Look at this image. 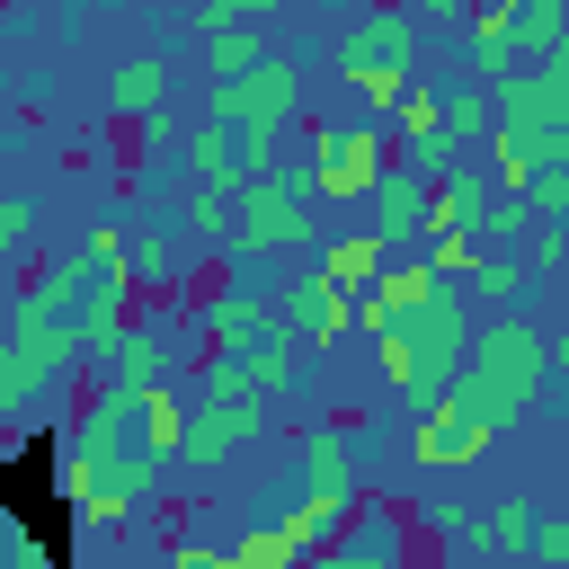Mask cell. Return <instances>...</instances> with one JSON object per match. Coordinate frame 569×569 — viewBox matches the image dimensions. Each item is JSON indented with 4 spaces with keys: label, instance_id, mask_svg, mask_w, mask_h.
<instances>
[{
    "label": "cell",
    "instance_id": "1",
    "mask_svg": "<svg viewBox=\"0 0 569 569\" xmlns=\"http://www.w3.org/2000/svg\"><path fill=\"white\" fill-rule=\"evenodd\" d=\"M551 338L525 320V311H489L480 329H471V347H462V365H453V400L498 436V427H516L533 400H542V382H551Z\"/></svg>",
    "mask_w": 569,
    "mask_h": 569
},
{
    "label": "cell",
    "instance_id": "2",
    "mask_svg": "<svg viewBox=\"0 0 569 569\" xmlns=\"http://www.w3.org/2000/svg\"><path fill=\"white\" fill-rule=\"evenodd\" d=\"M222 249H231L240 267H276V258L320 249V222H311V178H302V169H284V160L249 169V178L231 187V231H222Z\"/></svg>",
    "mask_w": 569,
    "mask_h": 569
},
{
    "label": "cell",
    "instance_id": "3",
    "mask_svg": "<svg viewBox=\"0 0 569 569\" xmlns=\"http://www.w3.org/2000/svg\"><path fill=\"white\" fill-rule=\"evenodd\" d=\"M338 80L356 89V107L382 124L391 107H400V89H418L427 80V36H418V18L400 9V0H382V9H365V18H347V36H338Z\"/></svg>",
    "mask_w": 569,
    "mask_h": 569
},
{
    "label": "cell",
    "instance_id": "4",
    "mask_svg": "<svg viewBox=\"0 0 569 569\" xmlns=\"http://www.w3.org/2000/svg\"><path fill=\"white\" fill-rule=\"evenodd\" d=\"M293 116H302V53H293V44H267L240 80L204 89V124H231V133L249 142V169L276 160V142H284Z\"/></svg>",
    "mask_w": 569,
    "mask_h": 569
},
{
    "label": "cell",
    "instance_id": "5",
    "mask_svg": "<svg viewBox=\"0 0 569 569\" xmlns=\"http://www.w3.org/2000/svg\"><path fill=\"white\" fill-rule=\"evenodd\" d=\"M382 169H391V133L382 124H311V160H302L311 204H356Z\"/></svg>",
    "mask_w": 569,
    "mask_h": 569
},
{
    "label": "cell",
    "instance_id": "6",
    "mask_svg": "<svg viewBox=\"0 0 569 569\" xmlns=\"http://www.w3.org/2000/svg\"><path fill=\"white\" fill-rule=\"evenodd\" d=\"M258 436H267V400H258V391H240V400H187L178 462H187V471H231Z\"/></svg>",
    "mask_w": 569,
    "mask_h": 569
},
{
    "label": "cell",
    "instance_id": "7",
    "mask_svg": "<svg viewBox=\"0 0 569 569\" xmlns=\"http://www.w3.org/2000/svg\"><path fill=\"white\" fill-rule=\"evenodd\" d=\"M151 498H160V462H151L142 445L98 453V462H89V480H80V516H89V525H133Z\"/></svg>",
    "mask_w": 569,
    "mask_h": 569
},
{
    "label": "cell",
    "instance_id": "8",
    "mask_svg": "<svg viewBox=\"0 0 569 569\" xmlns=\"http://www.w3.org/2000/svg\"><path fill=\"white\" fill-rule=\"evenodd\" d=\"M276 302V329L293 338V347H338L347 329H356V293H338L320 267H302L284 293H267Z\"/></svg>",
    "mask_w": 569,
    "mask_h": 569
},
{
    "label": "cell",
    "instance_id": "9",
    "mask_svg": "<svg viewBox=\"0 0 569 569\" xmlns=\"http://www.w3.org/2000/svg\"><path fill=\"white\" fill-rule=\"evenodd\" d=\"M293 453H302V489H293V498H302L311 516L347 525V516H356V445H347L338 427H302Z\"/></svg>",
    "mask_w": 569,
    "mask_h": 569
},
{
    "label": "cell",
    "instance_id": "10",
    "mask_svg": "<svg viewBox=\"0 0 569 569\" xmlns=\"http://www.w3.org/2000/svg\"><path fill=\"white\" fill-rule=\"evenodd\" d=\"M498 124L507 133H569V62H525L498 80Z\"/></svg>",
    "mask_w": 569,
    "mask_h": 569
},
{
    "label": "cell",
    "instance_id": "11",
    "mask_svg": "<svg viewBox=\"0 0 569 569\" xmlns=\"http://www.w3.org/2000/svg\"><path fill=\"white\" fill-rule=\"evenodd\" d=\"M489 445H498V436H489V427H480V418H471L453 391H436V400L418 409V436H409V453H418L427 471H471Z\"/></svg>",
    "mask_w": 569,
    "mask_h": 569
},
{
    "label": "cell",
    "instance_id": "12",
    "mask_svg": "<svg viewBox=\"0 0 569 569\" xmlns=\"http://www.w3.org/2000/svg\"><path fill=\"white\" fill-rule=\"evenodd\" d=\"M302 569H409V533H400V516L391 507H356L347 525H338V542L329 551H311Z\"/></svg>",
    "mask_w": 569,
    "mask_h": 569
},
{
    "label": "cell",
    "instance_id": "13",
    "mask_svg": "<svg viewBox=\"0 0 569 569\" xmlns=\"http://www.w3.org/2000/svg\"><path fill=\"white\" fill-rule=\"evenodd\" d=\"M178 356H187V347H178V329H160V320H124V329H116V347H107L98 365H107V382H116V391H160V382H178Z\"/></svg>",
    "mask_w": 569,
    "mask_h": 569
},
{
    "label": "cell",
    "instance_id": "14",
    "mask_svg": "<svg viewBox=\"0 0 569 569\" xmlns=\"http://www.w3.org/2000/svg\"><path fill=\"white\" fill-rule=\"evenodd\" d=\"M258 338H276L267 284H222V293L204 302V356H249Z\"/></svg>",
    "mask_w": 569,
    "mask_h": 569
},
{
    "label": "cell",
    "instance_id": "15",
    "mask_svg": "<svg viewBox=\"0 0 569 569\" xmlns=\"http://www.w3.org/2000/svg\"><path fill=\"white\" fill-rule=\"evenodd\" d=\"M356 204H365V231H373L382 249H400V240H418V222H427V178H409V169L391 160Z\"/></svg>",
    "mask_w": 569,
    "mask_h": 569
},
{
    "label": "cell",
    "instance_id": "16",
    "mask_svg": "<svg viewBox=\"0 0 569 569\" xmlns=\"http://www.w3.org/2000/svg\"><path fill=\"white\" fill-rule=\"evenodd\" d=\"M178 151H187V178H196L204 196H231V187L249 178V142H240L231 124H196V133H178Z\"/></svg>",
    "mask_w": 569,
    "mask_h": 569
},
{
    "label": "cell",
    "instance_id": "17",
    "mask_svg": "<svg viewBox=\"0 0 569 569\" xmlns=\"http://www.w3.org/2000/svg\"><path fill=\"white\" fill-rule=\"evenodd\" d=\"M178 267H187V240H178V222H160V213L124 222V276H133V293H151V284H178Z\"/></svg>",
    "mask_w": 569,
    "mask_h": 569
},
{
    "label": "cell",
    "instance_id": "18",
    "mask_svg": "<svg viewBox=\"0 0 569 569\" xmlns=\"http://www.w3.org/2000/svg\"><path fill=\"white\" fill-rule=\"evenodd\" d=\"M178 436H187V391L160 382V391H133V418H124V445H142L160 471L178 462Z\"/></svg>",
    "mask_w": 569,
    "mask_h": 569
},
{
    "label": "cell",
    "instance_id": "19",
    "mask_svg": "<svg viewBox=\"0 0 569 569\" xmlns=\"http://www.w3.org/2000/svg\"><path fill=\"white\" fill-rule=\"evenodd\" d=\"M489 204H498V187H489L480 169H462V160H453V169L427 187V222H418V240H427V231H471Z\"/></svg>",
    "mask_w": 569,
    "mask_h": 569
},
{
    "label": "cell",
    "instance_id": "20",
    "mask_svg": "<svg viewBox=\"0 0 569 569\" xmlns=\"http://www.w3.org/2000/svg\"><path fill=\"white\" fill-rule=\"evenodd\" d=\"M169 80H178V71H169V53H124V62H116V80H107V107H116L124 124H142V116H160V107H169Z\"/></svg>",
    "mask_w": 569,
    "mask_h": 569
},
{
    "label": "cell",
    "instance_id": "21",
    "mask_svg": "<svg viewBox=\"0 0 569 569\" xmlns=\"http://www.w3.org/2000/svg\"><path fill=\"white\" fill-rule=\"evenodd\" d=\"M391 258H400V249H382L373 231H338V240H320V249H311V267H320L338 293H365V284H373Z\"/></svg>",
    "mask_w": 569,
    "mask_h": 569
},
{
    "label": "cell",
    "instance_id": "22",
    "mask_svg": "<svg viewBox=\"0 0 569 569\" xmlns=\"http://www.w3.org/2000/svg\"><path fill=\"white\" fill-rule=\"evenodd\" d=\"M427 525H436V551H445V569H471V560H489V525H480V507H462V498H436V507H427Z\"/></svg>",
    "mask_w": 569,
    "mask_h": 569
},
{
    "label": "cell",
    "instance_id": "23",
    "mask_svg": "<svg viewBox=\"0 0 569 569\" xmlns=\"http://www.w3.org/2000/svg\"><path fill=\"white\" fill-rule=\"evenodd\" d=\"M551 160H569V133H507L498 124V196H516L533 169H551Z\"/></svg>",
    "mask_w": 569,
    "mask_h": 569
},
{
    "label": "cell",
    "instance_id": "24",
    "mask_svg": "<svg viewBox=\"0 0 569 569\" xmlns=\"http://www.w3.org/2000/svg\"><path fill=\"white\" fill-rule=\"evenodd\" d=\"M231 365H240V382H249L258 400H267V391H293V382H302V347H293L284 329H276V338H258V347H249V356H231Z\"/></svg>",
    "mask_w": 569,
    "mask_h": 569
},
{
    "label": "cell",
    "instance_id": "25",
    "mask_svg": "<svg viewBox=\"0 0 569 569\" xmlns=\"http://www.w3.org/2000/svg\"><path fill=\"white\" fill-rule=\"evenodd\" d=\"M489 133V89L480 80H462V89H436V142H480Z\"/></svg>",
    "mask_w": 569,
    "mask_h": 569
},
{
    "label": "cell",
    "instance_id": "26",
    "mask_svg": "<svg viewBox=\"0 0 569 569\" xmlns=\"http://www.w3.org/2000/svg\"><path fill=\"white\" fill-rule=\"evenodd\" d=\"M462 293H480L489 311H516V302L533 293V276H525V258H516V249H489V258L462 276Z\"/></svg>",
    "mask_w": 569,
    "mask_h": 569
},
{
    "label": "cell",
    "instance_id": "27",
    "mask_svg": "<svg viewBox=\"0 0 569 569\" xmlns=\"http://www.w3.org/2000/svg\"><path fill=\"white\" fill-rule=\"evenodd\" d=\"M36 240H44V213H36V196L0 187V276H9V267H36Z\"/></svg>",
    "mask_w": 569,
    "mask_h": 569
},
{
    "label": "cell",
    "instance_id": "28",
    "mask_svg": "<svg viewBox=\"0 0 569 569\" xmlns=\"http://www.w3.org/2000/svg\"><path fill=\"white\" fill-rule=\"evenodd\" d=\"M62 373H44L36 356H18V347H0V418H18V409H36L44 391H53Z\"/></svg>",
    "mask_w": 569,
    "mask_h": 569
},
{
    "label": "cell",
    "instance_id": "29",
    "mask_svg": "<svg viewBox=\"0 0 569 569\" xmlns=\"http://www.w3.org/2000/svg\"><path fill=\"white\" fill-rule=\"evenodd\" d=\"M196 44H204V71H213V89H222V80H240V71L267 53V36H258V27H222V36H196Z\"/></svg>",
    "mask_w": 569,
    "mask_h": 569
},
{
    "label": "cell",
    "instance_id": "30",
    "mask_svg": "<svg viewBox=\"0 0 569 569\" xmlns=\"http://www.w3.org/2000/svg\"><path fill=\"white\" fill-rule=\"evenodd\" d=\"M516 213H525V222H569V160L533 169V178L516 187Z\"/></svg>",
    "mask_w": 569,
    "mask_h": 569
},
{
    "label": "cell",
    "instance_id": "31",
    "mask_svg": "<svg viewBox=\"0 0 569 569\" xmlns=\"http://www.w3.org/2000/svg\"><path fill=\"white\" fill-rule=\"evenodd\" d=\"M222 231H231V196L187 187V204H178V240H187V249H222Z\"/></svg>",
    "mask_w": 569,
    "mask_h": 569
},
{
    "label": "cell",
    "instance_id": "32",
    "mask_svg": "<svg viewBox=\"0 0 569 569\" xmlns=\"http://www.w3.org/2000/svg\"><path fill=\"white\" fill-rule=\"evenodd\" d=\"M516 258H525V276H533V284L569 276V222H533V231L516 240Z\"/></svg>",
    "mask_w": 569,
    "mask_h": 569
},
{
    "label": "cell",
    "instance_id": "33",
    "mask_svg": "<svg viewBox=\"0 0 569 569\" xmlns=\"http://www.w3.org/2000/svg\"><path fill=\"white\" fill-rule=\"evenodd\" d=\"M231 560H240V569H302L276 525H240V533H231Z\"/></svg>",
    "mask_w": 569,
    "mask_h": 569
},
{
    "label": "cell",
    "instance_id": "34",
    "mask_svg": "<svg viewBox=\"0 0 569 569\" xmlns=\"http://www.w3.org/2000/svg\"><path fill=\"white\" fill-rule=\"evenodd\" d=\"M533 498H498V507H480V525H489V551H525V533H533Z\"/></svg>",
    "mask_w": 569,
    "mask_h": 569
},
{
    "label": "cell",
    "instance_id": "35",
    "mask_svg": "<svg viewBox=\"0 0 569 569\" xmlns=\"http://www.w3.org/2000/svg\"><path fill=\"white\" fill-rule=\"evenodd\" d=\"M80 258H89L98 276H124V222H116V213L89 222V231H80Z\"/></svg>",
    "mask_w": 569,
    "mask_h": 569
},
{
    "label": "cell",
    "instance_id": "36",
    "mask_svg": "<svg viewBox=\"0 0 569 569\" xmlns=\"http://www.w3.org/2000/svg\"><path fill=\"white\" fill-rule=\"evenodd\" d=\"M525 560H533V569H569V516H533Z\"/></svg>",
    "mask_w": 569,
    "mask_h": 569
},
{
    "label": "cell",
    "instance_id": "37",
    "mask_svg": "<svg viewBox=\"0 0 569 569\" xmlns=\"http://www.w3.org/2000/svg\"><path fill=\"white\" fill-rule=\"evenodd\" d=\"M240 391H249V382H240V365H231V356H204V365H196V382H187V400H240Z\"/></svg>",
    "mask_w": 569,
    "mask_h": 569
},
{
    "label": "cell",
    "instance_id": "38",
    "mask_svg": "<svg viewBox=\"0 0 569 569\" xmlns=\"http://www.w3.org/2000/svg\"><path fill=\"white\" fill-rule=\"evenodd\" d=\"M276 0H196V36H222V27H249V18H267Z\"/></svg>",
    "mask_w": 569,
    "mask_h": 569
},
{
    "label": "cell",
    "instance_id": "39",
    "mask_svg": "<svg viewBox=\"0 0 569 569\" xmlns=\"http://www.w3.org/2000/svg\"><path fill=\"white\" fill-rule=\"evenodd\" d=\"M169 569H240V560H231V542H178Z\"/></svg>",
    "mask_w": 569,
    "mask_h": 569
},
{
    "label": "cell",
    "instance_id": "40",
    "mask_svg": "<svg viewBox=\"0 0 569 569\" xmlns=\"http://www.w3.org/2000/svg\"><path fill=\"white\" fill-rule=\"evenodd\" d=\"M133 133H142V151H178V116H169V107H160V116H142Z\"/></svg>",
    "mask_w": 569,
    "mask_h": 569
},
{
    "label": "cell",
    "instance_id": "41",
    "mask_svg": "<svg viewBox=\"0 0 569 569\" xmlns=\"http://www.w3.org/2000/svg\"><path fill=\"white\" fill-rule=\"evenodd\" d=\"M400 9H409V18H418V27H436V18H462V9H471V0H400Z\"/></svg>",
    "mask_w": 569,
    "mask_h": 569
},
{
    "label": "cell",
    "instance_id": "42",
    "mask_svg": "<svg viewBox=\"0 0 569 569\" xmlns=\"http://www.w3.org/2000/svg\"><path fill=\"white\" fill-rule=\"evenodd\" d=\"M338 9H347V18H365V9H382V0H338Z\"/></svg>",
    "mask_w": 569,
    "mask_h": 569
},
{
    "label": "cell",
    "instance_id": "43",
    "mask_svg": "<svg viewBox=\"0 0 569 569\" xmlns=\"http://www.w3.org/2000/svg\"><path fill=\"white\" fill-rule=\"evenodd\" d=\"M276 9H284V0H276Z\"/></svg>",
    "mask_w": 569,
    "mask_h": 569
}]
</instances>
